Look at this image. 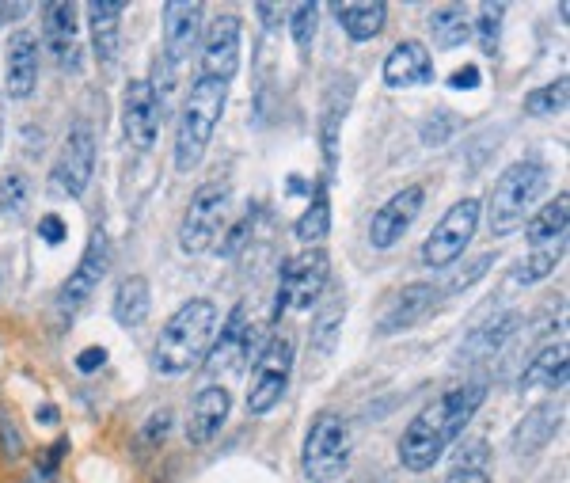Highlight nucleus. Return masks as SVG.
<instances>
[{
  "mask_svg": "<svg viewBox=\"0 0 570 483\" xmlns=\"http://www.w3.org/2000/svg\"><path fill=\"white\" fill-rule=\"evenodd\" d=\"M487 400V385H460L449 388L441 400H434L430 407H422L411 426L403 430L399 438V464L411 468V472H426L441 461V453L464 434V426L472 423V415L479 411V404Z\"/></svg>",
  "mask_w": 570,
  "mask_h": 483,
  "instance_id": "f257e3e1",
  "label": "nucleus"
},
{
  "mask_svg": "<svg viewBox=\"0 0 570 483\" xmlns=\"http://www.w3.org/2000/svg\"><path fill=\"white\" fill-rule=\"evenodd\" d=\"M217 328V305L206 297H194L187 305H179L175 316L160 328V339L152 347V366L160 373H187L202 354Z\"/></svg>",
  "mask_w": 570,
  "mask_h": 483,
  "instance_id": "f03ea898",
  "label": "nucleus"
},
{
  "mask_svg": "<svg viewBox=\"0 0 570 483\" xmlns=\"http://www.w3.org/2000/svg\"><path fill=\"white\" fill-rule=\"evenodd\" d=\"M225 103L228 84H221V80L198 77L190 84V96L183 103V115H179V130H175V168L179 172H194L202 164L209 137L225 115Z\"/></svg>",
  "mask_w": 570,
  "mask_h": 483,
  "instance_id": "7ed1b4c3",
  "label": "nucleus"
},
{
  "mask_svg": "<svg viewBox=\"0 0 570 483\" xmlns=\"http://www.w3.org/2000/svg\"><path fill=\"white\" fill-rule=\"evenodd\" d=\"M544 187H548V172L536 160H517L498 175L491 202H487V221H491L494 236H510V232L521 229Z\"/></svg>",
  "mask_w": 570,
  "mask_h": 483,
  "instance_id": "20e7f679",
  "label": "nucleus"
},
{
  "mask_svg": "<svg viewBox=\"0 0 570 483\" xmlns=\"http://www.w3.org/2000/svg\"><path fill=\"white\" fill-rule=\"evenodd\" d=\"M350 464V426L339 415H320L301 449V468L312 483L339 480Z\"/></svg>",
  "mask_w": 570,
  "mask_h": 483,
  "instance_id": "39448f33",
  "label": "nucleus"
},
{
  "mask_svg": "<svg viewBox=\"0 0 570 483\" xmlns=\"http://www.w3.org/2000/svg\"><path fill=\"white\" fill-rule=\"evenodd\" d=\"M228 202H232L228 183H202V187L194 191L187 213H183V225H179V248H183V252L202 255L213 248V240L225 229Z\"/></svg>",
  "mask_w": 570,
  "mask_h": 483,
  "instance_id": "423d86ee",
  "label": "nucleus"
},
{
  "mask_svg": "<svg viewBox=\"0 0 570 483\" xmlns=\"http://www.w3.org/2000/svg\"><path fill=\"white\" fill-rule=\"evenodd\" d=\"M107 271H111V240H107L103 229H95L88 236V248L80 255L76 271L65 278V286L57 293V316H61V324L73 320L76 312L92 301V293L99 290V282L107 278Z\"/></svg>",
  "mask_w": 570,
  "mask_h": 483,
  "instance_id": "0eeeda50",
  "label": "nucleus"
},
{
  "mask_svg": "<svg viewBox=\"0 0 570 483\" xmlns=\"http://www.w3.org/2000/svg\"><path fill=\"white\" fill-rule=\"evenodd\" d=\"M289 373H293V335L282 331V335H270V343L255 362V377L247 388V411L251 415L274 411L289 388Z\"/></svg>",
  "mask_w": 570,
  "mask_h": 483,
  "instance_id": "6e6552de",
  "label": "nucleus"
},
{
  "mask_svg": "<svg viewBox=\"0 0 570 483\" xmlns=\"http://www.w3.org/2000/svg\"><path fill=\"white\" fill-rule=\"evenodd\" d=\"M479 210H483L479 198H460L453 210L437 221V229L426 236V244H422V263L434 267V271L453 267L456 259L464 255V248L472 244L475 225H479Z\"/></svg>",
  "mask_w": 570,
  "mask_h": 483,
  "instance_id": "1a4fd4ad",
  "label": "nucleus"
},
{
  "mask_svg": "<svg viewBox=\"0 0 570 483\" xmlns=\"http://www.w3.org/2000/svg\"><path fill=\"white\" fill-rule=\"evenodd\" d=\"M95 175V134L88 122H76L61 141V153L50 172V191L61 198H80Z\"/></svg>",
  "mask_w": 570,
  "mask_h": 483,
  "instance_id": "9d476101",
  "label": "nucleus"
},
{
  "mask_svg": "<svg viewBox=\"0 0 570 483\" xmlns=\"http://www.w3.org/2000/svg\"><path fill=\"white\" fill-rule=\"evenodd\" d=\"M122 126L137 153H149L160 134V92L152 80H130L122 96Z\"/></svg>",
  "mask_w": 570,
  "mask_h": 483,
  "instance_id": "9b49d317",
  "label": "nucleus"
},
{
  "mask_svg": "<svg viewBox=\"0 0 570 483\" xmlns=\"http://www.w3.org/2000/svg\"><path fill=\"white\" fill-rule=\"evenodd\" d=\"M327 255L320 248H308V252L293 255L282 267V278H278V290L285 293V305L293 309H312L316 297L327 286Z\"/></svg>",
  "mask_w": 570,
  "mask_h": 483,
  "instance_id": "f8f14e48",
  "label": "nucleus"
},
{
  "mask_svg": "<svg viewBox=\"0 0 570 483\" xmlns=\"http://www.w3.org/2000/svg\"><path fill=\"white\" fill-rule=\"evenodd\" d=\"M422 202H426V191L411 183V187H403L399 194H392L377 213H373V221H369V244L373 248H392L403 240V232L415 225L418 210H422Z\"/></svg>",
  "mask_w": 570,
  "mask_h": 483,
  "instance_id": "ddd939ff",
  "label": "nucleus"
},
{
  "mask_svg": "<svg viewBox=\"0 0 570 483\" xmlns=\"http://www.w3.org/2000/svg\"><path fill=\"white\" fill-rule=\"evenodd\" d=\"M240 69V20L236 16H217L209 23L206 50H202V77L209 80H228Z\"/></svg>",
  "mask_w": 570,
  "mask_h": 483,
  "instance_id": "4468645a",
  "label": "nucleus"
},
{
  "mask_svg": "<svg viewBox=\"0 0 570 483\" xmlns=\"http://www.w3.org/2000/svg\"><path fill=\"white\" fill-rule=\"evenodd\" d=\"M42 42L54 54V61L69 73H80V35H76V8L73 4H46L42 8Z\"/></svg>",
  "mask_w": 570,
  "mask_h": 483,
  "instance_id": "2eb2a0df",
  "label": "nucleus"
},
{
  "mask_svg": "<svg viewBox=\"0 0 570 483\" xmlns=\"http://www.w3.org/2000/svg\"><path fill=\"white\" fill-rule=\"evenodd\" d=\"M38 84V39L31 31H16L4 54V88L12 99H27Z\"/></svg>",
  "mask_w": 570,
  "mask_h": 483,
  "instance_id": "dca6fc26",
  "label": "nucleus"
},
{
  "mask_svg": "<svg viewBox=\"0 0 570 483\" xmlns=\"http://www.w3.org/2000/svg\"><path fill=\"white\" fill-rule=\"evenodd\" d=\"M434 80V58L418 39H403L384 58V84L388 88H418Z\"/></svg>",
  "mask_w": 570,
  "mask_h": 483,
  "instance_id": "f3484780",
  "label": "nucleus"
},
{
  "mask_svg": "<svg viewBox=\"0 0 570 483\" xmlns=\"http://www.w3.org/2000/svg\"><path fill=\"white\" fill-rule=\"evenodd\" d=\"M228 407H232V396L228 388L221 385H206L194 404H190V419H187V442L190 445H206L221 434V426L228 419Z\"/></svg>",
  "mask_w": 570,
  "mask_h": 483,
  "instance_id": "a211bd4d",
  "label": "nucleus"
},
{
  "mask_svg": "<svg viewBox=\"0 0 570 483\" xmlns=\"http://www.w3.org/2000/svg\"><path fill=\"white\" fill-rule=\"evenodd\" d=\"M202 35V4L198 0H171L164 4V50L171 61H183Z\"/></svg>",
  "mask_w": 570,
  "mask_h": 483,
  "instance_id": "6ab92c4d",
  "label": "nucleus"
},
{
  "mask_svg": "<svg viewBox=\"0 0 570 483\" xmlns=\"http://www.w3.org/2000/svg\"><path fill=\"white\" fill-rule=\"evenodd\" d=\"M434 286L430 282H415V286H407V290H399L396 297H392V305L380 312V324L377 331L380 335H396V331L411 328L422 312L434 305Z\"/></svg>",
  "mask_w": 570,
  "mask_h": 483,
  "instance_id": "aec40b11",
  "label": "nucleus"
},
{
  "mask_svg": "<svg viewBox=\"0 0 570 483\" xmlns=\"http://www.w3.org/2000/svg\"><path fill=\"white\" fill-rule=\"evenodd\" d=\"M122 12H126V4H122V0H92V4H88V23H92L95 58L103 61V65H111V61L118 58Z\"/></svg>",
  "mask_w": 570,
  "mask_h": 483,
  "instance_id": "412c9836",
  "label": "nucleus"
},
{
  "mask_svg": "<svg viewBox=\"0 0 570 483\" xmlns=\"http://www.w3.org/2000/svg\"><path fill=\"white\" fill-rule=\"evenodd\" d=\"M559 415H563V407L555 404H540L532 407L529 415L521 419V426L513 430V449L525 457V453H536V449H544L548 438L559 430Z\"/></svg>",
  "mask_w": 570,
  "mask_h": 483,
  "instance_id": "4be33fe9",
  "label": "nucleus"
},
{
  "mask_svg": "<svg viewBox=\"0 0 570 483\" xmlns=\"http://www.w3.org/2000/svg\"><path fill=\"white\" fill-rule=\"evenodd\" d=\"M567 343H548L521 373V388H563L567 381Z\"/></svg>",
  "mask_w": 570,
  "mask_h": 483,
  "instance_id": "5701e85b",
  "label": "nucleus"
},
{
  "mask_svg": "<svg viewBox=\"0 0 570 483\" xmlns=\"http://www.w3.org/2000/svg\"><path fill=\"white\" fill-rule=\"evenodd\" d=\"M152 309V290H149V278L145 274H130L118 293H114V320L122 324V328H137V324H145V316Z\"/></svg>",
  "mask_w": 570,
  "mask_h": 483,
  "instance_id": "b1692460",
  "label": "nucleus"
},
{
  "mask_svg": "<svg viewBox=\"0 0 570 483\" xmlns=\"http://www.w3.org/2000/svg\"><path fill=\"white\" fill-rule=\"evenodd\" d=\"M335 16H339L342 31L354 42H369L377 39L384 31V20H388V4L384 0H373V4H335Z\"/></svg>",
  "mask_w": 570,
  "mask_h": 483,
  "instance_id": "393cba45",
  "label": "nucleus"
},
{
  "mask_svg": "<svg viewBox=\"0 0 570 483\" xmlns=\"http://www.w3.org/2000/svg\"><path fill=\"white\" fill-rule=\"evenodd\" d=\"M567 217H570V194L563 191V194H555V202L540 206L536 217H529L525 236H529L532 248H540V244H551V240L567 236Z\"/></svg>",
  "mask_w": 570,
  "mask_h": 483,
  "instance_id": "a878e982",
  "label": "nucleus"
},
{
  "mask_svg": "<svg viewBox=\"0 0 570 483\" xmlns=\"http://www.w3.org/2000/svg\"><path fill=\"white\" fill-rule=\"evenodd\" d=\"M244 328H247V305H236L232 316L225 320V328H221L217 347L209 350L206 362L209 373H221L225 366H232V358H244Z\"/></svg>",
  "mask_w": 570,
  "mask_h": 483,
  "instance_id": "bb28decb",
  "label": "nucleus"
},
{
  "mask_svg": "<svg viewBox=\"0 0 570 483\" xmlns=\"http://www.w3.org/2000/svg\"><path fill=\"white\" fill-rule=\"evenodd\" d=\"M354 96V80H335V88L327 92L323 103V122H320V137H323V156L327 164H335V141H339V122L346 118V103Z\"/></svg>",
  "mask_w": 570,
  "mask_h": 483,
  "instance_id": "cd10ccee",
  "label": "nucleus"
},
{
  "mask_svg": "<svg viewBox=\"0 0 570 483\" xmlns=\"http://www.w3.org/2000/svg\"><path fill=\"white\" fill-rule=\"evenodd\" d=\"M430 31H434V46L456 50L472 35V20H468V12L460 4H445V8H437L434 16H430Z\"/></svg>",
  "mask_w": 570,
  "mask_h": 483,
  "instance_id": "c85d7f7f",
  "label": "nucleus"
},
{
  "mask_svg": "<svg viewBox=\"0 0 570 483\" xmlns=\"http://www.w3.org/2000/svg\"><path fill=\"white\" fill-rule=\"evenodd\" d=\"M567 252V236H559V240H551V244H540V248H532V255L513 271V282H540V278H548L555 271V263L563 259Z\"/></svg>",
  "mask_w": 570,
  "mask_h": 483,
  "instance_id": "c756f323",
  "label": "nucleus"
},
{
  "mask_svg": "<svg viewBox=\"0 0 570 483\" xmlns=\"http://www.w3.org/2000/svg\"><path fill=\"white\" fill-rule=\"evenodd\" d=\"M293 232H297V240L301 244H320L323 236L331 232V206H327V194L316 191V198H312V206L297 217V225H293Z\"/></svg>",
  "mask_w": 570,
  "mask_h": 483,
  "instance_id": "7c9ffc66",
  "label": "nucleus"
},
{
  "mask_svg": "<svg viewBox=\"0 0 570 483\" xmlns=\"http://www.w3.org/2000/svg\"><path fill=\"white\" fill-rule=\"evenodd\" d=\"M525 111L536 118H548V115H563L567 111V77H559L555 84H544L525 96Z\"/></svg>",
  "mask_w": 570,
  "mask_h": 483,
  "instance_id": "2f4dec72",
  "label": "nucleus"
},
{
  "mask_svg": "<svg viewBox=\"0 0 570 483\" xmlns=\"http://www.w3.org/2000/svg\"><path fill=\"white\" fill-rule=\"evenodd\" d=\"M502 16H506V8L502 4H483L479 8V23H475V31H479V46H483V54H498V35H502Z\"/></svg>",
  "mask_w": 570,
  "mask_h": 483,
  "instance_id": "473e14b6",
  "label": "nucleus"
},
{
  "mask_svg": "<svg viewBox=\"0 0 570 483\" xmlns=\"http://www.w3.org/2000/svg\"><path fill=\"white\" fill-rule=\"evenodd\" d=\"M23 206H27V179L19 172H8L0 179V213L4 217H23Z\"/></svg>",
  "mask_w": 570,
  "mask_h": 483,
  "instance_id": "72a5a7b5",
  "label": "nucleus"
},
{
  "mask_svg": "<svg viewBox=\"0 0 570 483\" xmlns=\"http://www.w3.org/2000/svg\"><path fill=\"white\" fill-rule=\"evenodd\" d=\"M316 23H320V8H316V4H297V8L289 12V31H293L297 50H308V46H312Z\"/></svg>",
  "mask_w": 570,
  "mask_h": 483,
  "instance_id": "f704fd0d",
  "label": "nucleus"
},
{
  "mask_svg": "<svg viewBox=\"0 0 570 483\" xmlns=\"http://www.w3.org/2000/svg\"><path fill=\"white\" fill-rule=\"evenodd\" d=\"M342 316H346V309H342V305H335V309H327L320 320H316V328H312V343H316V350H320V354H327V350L335 347V335H339Z\"/></svg>",
  "mask_w": 570,
  "mask_h": 483,
  "instance_id": "c9c22d12",
  "label": "nucleus"
},
{
  "mask_svg": "<svg viewBox=\"0 0 570 483\" xmlns=\"http://www.w3.org/2000/svg\"><path fill=\"white\" fill-rule=\"evenodd\" d=\"M513 324H517V316H502L498 324H491L494 331H479L472 339V347H468V354H491V350L502 347V339L513 331Z\"/></svg>",
  "mask_w": 570,
  "mask_h": 483,
  "instance_id": "e433bc0d",
  "label": "nucleus"
},
{
  "mask_svg": "<svg viewBox=\"0 0 570 483\" xmlns=\"http://www.w3.org/2000/svg\"><path fill=\"white\" fill-rule=\"evenodd\" d=\"M491 263H494V252H487V255H479V259H475L472 267H468V271H460L453 278V282H449V293H460V290H468V286H472L475 278H483V274L491 271Z\"/></svg>",
  "mask_w": 570,
  "mask_h": 483,
  "instance_id": "4c0bfd02",
  "label": "nucleus"
},
{
  "mask_svg": "<svg viewBox=\"0 0 570 483\" xmlns=\"http://www.w3.org/2000/svg\"><path fill=\"white\" fill-rule=\"evenodd\" d=\"M449 134H453V118L449 115H437L422 126V141H426V145H445Z\"/></svg>",
  "mask_w": 570,
  "mask_h": 483,
  "instance_id": "58836bf2",
  "label": "nucleus"
},
{
  "mask_svg": "<svg viewBox=\"0 0 570 483\" xmlns=\"http://www.w3.org/2000/svg\"><path fill=\"white\" fill-rule=\"evenodd\" d=\"M65 232H69V229H65V221H61L57 213H46V217L38 221V236H42L50 248H57V244L65 240Z\"/></svg>",
  "mask_w": 570,
  "mask_h": 483,
  "instance_id": "ea45409f",
  "label": "nucleus"
},
{
  "mask_svg": "<svg viewBox=\"0 0 570 483\" xmlns=\"http://www.w3.org/2000/svg\"><path fill=\"white\" fill-rule=\"evenodd\" d=\"M247 232H251V213L247 217H240L236 225H232V232H228V240H221V255H236L240 248H244Z\"/></svg>",
  "mask_w": 570,
  "mask_h": 483,
  "instance_id": "a19ab883",
  "label": "nucleus"
},
{
  "mask_svg": "<svg viewBox=\"0 0 570 483\" xmlns=\"http://www.w3.org/2000/svg\"><path fill=\"white\" fill-rule=\"evenodd\" d=\"M0 445H4V453H8V461H16L19 453H23V442H19L16 426L4 419V411H0Z\"/></svg>",
  "mask_w": 570,
  "mask_h": 483,
  "instance_id": "79ce46f5",
  "label": "nucleus"
},
{
  "mask_svg": "<svg viewBox=\"0 0 570 483\" xmlns=\"http://www.w3.org/2000/svg\"><path fill=\"white\" fill-rule=\"evenodd\" d=\"M479 69H475V65H464V69H456L453 77H449V88H453V92H472V88H479Z\"/></svg>",
  "mask_w": 570,
  "mask_h": 483,
  "instance_id": "37998d69",
  "label": "nucleus"
},
{
  "mask_svg": "<svg viewBox=\"0 0 570 483\" xmlns=\"http://www.w3.org/2000/svg\"><path fill=\"white\" fill-rule=\"evenodd\" d=\"M103 362H107V350L103 347H88V350H80V354H76V369H80V373H95Z\"/></svg>",
  "mask_w": 570,
  "mask_h": 483,
  "instance_id": "c03bdc74",
  "label": "nucleus"
},
{
  "mask_svg": "<svg viewBox=\"0 0 570 483\" xmlns=\"http://www.w3.org/2000/svg\"><path fill=\"white\" fill-rule=\"evenodd\" d=\"M445 483H491V480H487V472H483V468H453Z\"/></svg>",
  "mask_w": 570,
  "mask_h": 483,
  "instance_id": "a18cd8bd",
  "label": "nucleus"
},
{
  "mask_svg": "<svg viewBox=\"0 0 570 483\" xmlns=\"http://www.w3.org/2000/svg\"><path fill=\"white\" fill-rule=\"evenodd\" d=\"M69 449V438H61L57 445H50V457H46V472H54V464L61 461V453Z\"/></svg>",
  "mask_w": 570,
  "mask_h": 483,
  "instance_id": "49530a36",
  "label": "nucleus"
},
{
  "mask_svg": "<svg viewBox=\"0 0 570 483\" xmlns=\"http://www.w3.org/2000/svg\"><path fill=\"white\" fill-rule=\"evenodd\" d=\"M16 16H23V4H0V23L16 20Z\"/></svg>",
  "mask_w": 570,
  "mask_h": 483,
  "instance_id": "de8ad7c7",
  "label": "nucleus"
},
{
  "mask_svg": "<svg viewBox=\"0 0 570 483\" xmlns=\"http://www.w3.org/2000/svg\"><path fill=\"white\" fill-rule=\"evenodd\" d=\"M38 419H42V423H57V407H42Z\"/></svg>",
  "mask_w": 570,
  "mask_h": 483,
  "instance_id": "09e8293b",
  "label": "nucleus"
},
{
  "mask_svg": "<svg viewBox=\"0 0 570 483\" xmlns=\"http://www.w3.org/2000/svg\"><path fill=\"white\" fill-rule=\"evenodd\" d=\"M0 141H4V96H0Z\"/></svg>",
  "mask_w": 570,
  "mask_h": 483,
  "instance_id": "8fccbe9b",
  "label": "nucleus"
}]
</instances>
